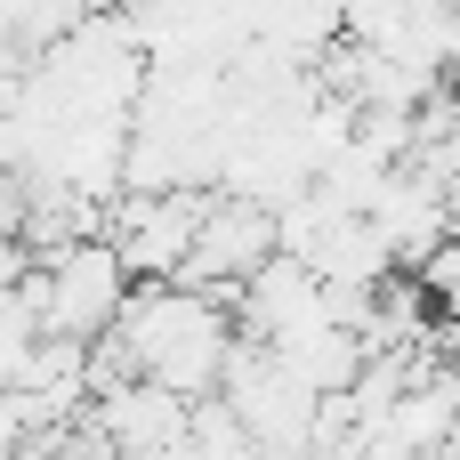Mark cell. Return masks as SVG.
I'll list each match as a JSON object with an SVG mask.
<instances>
[{
	"mask_svg": "<svg viewBox=\"0 0 460 460\" xmlns=\"http://www.w3.org/2000/svg\"><path fill=\"white\" fill-rule=\"evenodd\" d=\"M24 299H32V315H40V340L89 348V340L113 332V315H121V299H129V267L113 259L105 234H81V243L49 251V267L24 275Z\"/></svg>",
	"mask_w": 460,
	"mask_h": 460,
	"instance_id": "cell-2",
	"label": "cell"
},
{
	"mask_svg": "<svg viewBox=\"0 0 460 460\" xmlns=\"http://www.w3.org/2000/svg\"><path fill=\"white\" fill-rule=\"evenodd\" d=\"M412 283H420L437 307H453V315H460V234H445V243H437V251L412 267Z\"/></svg>",
	"mask_w": 460,
	"mask_h": 460,
	"instance_id": "cell-3",
	"label": "cell"
},
{
	"mask_svg": "<svg viewBox=\"0 0 460 460\" xmlns=\"http://www.w3.org/2000/svg\"><path fill=\"white\" fill-rule=\"evenodd\" d=\"M113 348L129 356L137 380L170 388L178 404H202L226 380L234 323H226V299H202L194 283H129L113 315Z\"/></svg>",
	"mask_w": 460,
	"mask_h": 460,
	"instance_id": "cell-1",
	"label": "cell"
}]
</instances>
